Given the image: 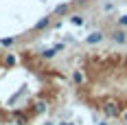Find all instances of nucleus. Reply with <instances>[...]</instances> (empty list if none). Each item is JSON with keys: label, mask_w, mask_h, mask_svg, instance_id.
I'll return each instance as SVG.
<instances>
[{"label": "nucleus", "mask_w": 127, "mask_h": 125, "mask_svg": "<svg viewBox=\"0 0 127 125\" xmlns=\"http://www.w3.org/2000/svg\"><path fill=\"white\" fill-rule=\"evenodd\" d=\"M107 62L112 64V68L127 81V55H116V57H110ZM99 110L103 112L105 119L121 121L123 125H127V97H116V94L103 97L99 101Z\"/></svg>", "instance_id": "f257e3e1"}, {"label": "nucleus", "mask_w": 127, "mask_h": 125, "mask_svg": "<svg viewBox=\"0 0 127 125\" xmlns=\"http://www.w3.org/2000/svg\"><path fill=\"white\" fill-rule=\"evenodd\" d=\"M53 24V18L51 15H44V18H39L37 22L33 24V31H44V29H48Z\"/></svg>", "instance_id": "f03ea898"}, {"label": "nucleus", "mask_w": 127, "mask_h": 125, "mask_svg": "<svg viewBox=\"0 0 127 125\" xmlns=\"http://www.w3.org/2000/svg\"><path fill=\"white\" fill-rule=\"evenodd\" d=\"M68 13H70V2H62V4H57L53 9V15H57V18H64Z\"/></svg>", "instance_id": "7ed1b4c3"}, {"label": "nucleus", "mask_w": 127, "mask_h": 125, "mask_svg": "<svg viewBox=\"0 0 127 125\" xmlns=\"http://www.w3.org/2000/svg\"><path fill=\"white\" fill-rule=\"evenodd\" d=\"M15 64H18V55H15V53H7L4 59H2V66H4V68H13Z\"/></svg>", "instance_id": "20e7f679"}, {"label": "nucleus", "mask_w": 127, "mask_h": 125, "mask_svg": "<svg viewBox=\"0 0 127 125\" xmlns=\"http://www.w3.org/2000/svg\"><path fill=\"white\" fill-rule=\"evenodd\" d=\"M15 42H18L15 38H0V46L2 48H11V46H15Z\"/></svg>", "instance_id": "39448f33"}, {"label": "nucleus", "mask_w": 127, "mask_h": 125, "mask_svg": "<svg viewBox=\"0 0 127 125\" xmlns=\"http://www.w3.org/2000/svg\"><path fill=\"white\" fill-rule=\"evenodd\" d=\"M55 53H57V48H46V50H42V59H53V57H55Z\"/></svg>", "instance_id": "423d86ee"}, {"label": "nucleus", "mask_w": 127, "mask_h": 125, "mask_svg": "<svg viewBox=\"0 0 127 125\" xmlns=\"http://www.w3.org/2000/svg\"><path fill=\"white\" fill-rule=\"evenodd\" d=\"M103 40V35L101 33H92V35H90L88 40H86V42H88V44H96V42H101Z\"/></svg>", "instance_id": "0eeeda50"}, {"label": "nucleus", "mask_w": 127, "mask_h": 125, "mask_svg": "<svg viewBox=\"0 0 127 125\" xmlns=\"http://www.w3.org/2000/svg\"><path fill=\"white\" fill-rule=\"evenodd\" d=\"M44 110H46V103H44V101H37V103H35V110H33V112H35V114H42Z\"/></svg>", "instance_id": "6e6552de"}, {"label": "nucleus", "mask_w": 127, "mask_h": 125, "mask_svg": "<svg viewBox=\"0 0 127 125\" xmlns=\"http://www.w3.org/2000/svg\"><path fill=\"white\" fill-rule=\"evenodd\" d=\"M70 22H72V24H83V18H81L79 13H72V15H70Z\"/></svg>", "instance_id": "1a4fd4ad"}, {"label": "nucleus", "mask_w": 127, "mask_h": 125, "mask_svg": "<svg viewBox=\"0 0 127 125\" xmlns=\"http://www.w3.org/2000/svg\"><path fill=\"white\" fill-rule=\"evenodd\" d=\"M62 125H68V123H62Z\"/></svg>", "instance_id": "9d476101"}, {"label": "nucleus", "mask_w": 127, "mask_h": 125, "mask_svg": "<svg viewBox=\"0 0 127 125\" xmlns=\"http://www.w3.org/2000/svg\"><path fill=\"white\" fill-rule=\"evenodd\" d=\"M46 125H53V123H46Z\"/></svg>", "instance_id": "9b49d317"}, {"label": "nucleus", "mask_w": 127, "mask_h": 125, "mask_svg": "<svg viewBox=\"0 0 127 125\" xmlns=\"http://www.w3.org/2000/svg\"><path fill=\"white\" fill-rule=\"evenodd\" d=\"M101 125H105V123H101Z\"/></svg>", "instance_id": "f8f14e48"}]
</instances>
